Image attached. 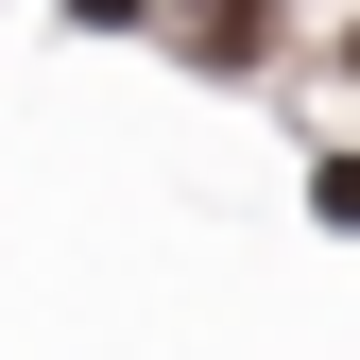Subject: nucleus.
Here are the masks:
<instances>
[{"instance_id": "7ed1b4c3", "label": "nucleus", "mask_w": 360, "mask_h": 360, "mask_svg": "<svg viewBox=\"0 0 360 360\" xmlns=\"http://www.w3.org/2000/svg\"><path fill=\"white\" fill-rule=\"evenodd\" d=\"M69 18H86V34H155V0H69Z\"/></svg>"}, {"instance_id": "f03ea898", "label": "nucleus", "mask_w": 360, "mask_h": 360, "mask_svg": "<svg viewBox=\"0 0 360 360\" xmlns=\"http://www.w3.org/2000/svg\"><path fill=\"white\" fill-rule=\"evenodd\" d=\"M309 206H326L343 240H360V155H326V172H309Z\"/></svg>"}, {"instance_id": "f257e3e1", "label": "nucleus", "mask_w": 360, "mask_h": 360, "mask_svg": "<svg viewBox=\"0 0 360 360\" xmlns=\"http://www.w3.org/2000/svg\"><path fill=\"white\" fill-rule=\"evenodd\" d=\"M189 52L206 69H257V0H189Z\"/></svg>"}]
</instances>
